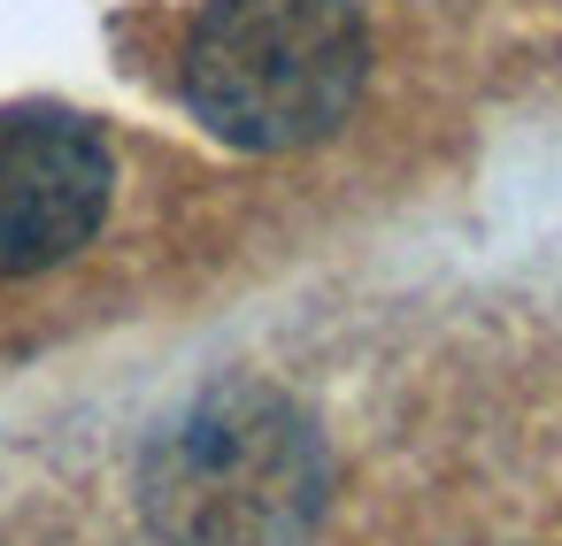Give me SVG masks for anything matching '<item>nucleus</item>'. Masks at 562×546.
<instances>
[{"mask_svg": "<svg viewBox=\"0 0 562 546\" xmlns=\"http://www.w3.org/2000/svg\"><path fill=\"white\" fill-rule=\"evenodd\" d=\"M331 462L316 423L270 385L201 393L139 469L162 546H301L324 515Z\"/></svg>", "mask_w": 562, "mask_h": 546, "instance_id": "obj_1", "label": "nucleus"}, {"mask_svg": "<svg viewBox=\"0 0 562 546\" xmlns=\"http://www.w3.org/2000/svg\"><path fill=\"white\" fill-rule=\"evenodd\" d=\"M370 78V39L355 0H209L186 32V109L247 147L293 155L331 139Z\"/></svg>", "mask_w": 562, "mask_h": 546, "instance_id": "obj_2", "label": "nucleus"}, {"mask_svg": "<svg viewBox=\"0 0 562 546\" xmlns=\"http://www.w3.org/2000/svg\"><path fill=\"white\" fill-rule=\"evenodd\" d=\"M116 201V155L78 116H24L0 132V277L70 262Z\"/></svg>", "mask_w": 562, "mask_h": 546, "instance_id": "obj_3", "label": "nucleus"}]
</instances>
